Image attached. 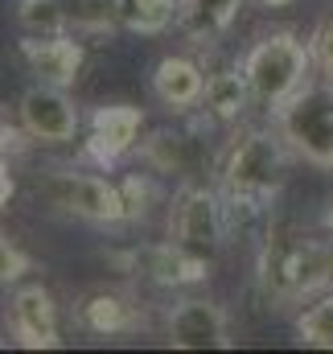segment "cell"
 <instances>
[{
    "label": "cell",
    "mask_w": 333,
    "mask_h": 354,
    "mask_svg": "<svg viewBox=\"0 0 333 354\" xmlns=\"http://www.w3.org/2000/svg\"><path fill=\"white\" fill-rule=\"evenodd\" d=\"M288 157L292 149L284 145V136L276 128H251L243 132L227 157H222V194L239 206H263L267 198H276V189L288 177Z\"/></svg>",
    "instance_id": "obj_1"
},
{
    "label": "cell",
    "mask_w": 333,
    "mask_h": 354,
    "mask_svg": "<svg viewBox=\"0 0 333 354\" xmlns=\"http://www.w3.org/2000/svg\"><path fill=\"white\" fill-rule=\"evenodd\" d=\"M239 66L247 75L255 103L276 111L284 99H292L296 91L309 83V71L317 62H313V41H305L301 33L276 29V33H263L251 46Z\"/></svg>",
    "instance_id": "obj_2"
},
{
    "label": "cell",
    "mask_w": 333,
    "mask_h": 354,
    "mask_svg": "<svg viewBox=\"0 0 333 354\" xmlns=\"http://www.w3.org/2000/svg\"><path fill=\"white\" fill-rule=\"evenodd\" d=\"M276 132L296 161L313 169H333V87L305 83L292 99L276 107Z\"/></svg>",
    "instance_id": "obj_3"
},
{
    "label": "cell",
    "mask_w": 333,
    "mask_h": 354,
    "mask_svg": "<svg viewBox=\"0 0 333 354\" xmlns=\"http://www.w3.org/2000/svg\"><path fill=\"white\" fill-rule=\"evenodd\" d=\"M41 194L54 210L91 227H115L132 218L124 185L103 174H50L41 181Z\"/></svg>",
    "instance_id": "obj_4"
},
{
    "label": "cell",
    "mask_w": 333,
    "mask_h": 354,
    "mask_svg": "<svg viewBox=\"0 0 333 354\" xmlns=\"http://www.w3.org/2000/svg\"><path fill=\"white\" fill-rule=\"evenodd\" d=\"M169 239L177 248H185L189 256L214 260L218 248L227 243V210H222V198L210 185H185L177 194V202H173Z\"/></svg>",
    "instance_id": "obj_5"
},
{
    "label": "cell",
    "mask_w": 333,
    "mask_h": 354,
    "mask_svg": "<svg viewBox=\"0 0 333 354\" xmlns=\"http://www.w3.org/2000/svg\"><path fill=\"white\" fill-rule=\"evenodd\" d=\"M333 272V256L317 243L288 239V243H267L263 256V288L276 301H301L317 284H325Z\"/></svg>",
    "instance_id": "obj_6"
},
{
    "label": "cell",
    "mask_w": 333,
    "mask_h": 354,
    "mask_svg": "<svg viewBox=\"0 0 333 354\" xmlns=\"http://www.w3.org/2000/svg\"><path fill=\"white\" fill-rule=\"evenodd\" d=\"M17 120L21 132L37 145H70L79 136V107L66 95V87L54 83H33L17 99Z\"/></svg>",
    "instance_id": "obj_7"
},
{
    "label": "cell",
    "mask_w": 333,
    "mask_h": 354,
    "mask_svg": "<svg viewBox=\"0 0 333 354\" xmlns=\"http://www.w3.org/2000/svg\"><path fill=\"white\" fill-rule=\"evenodd\" d=\"M165 338L173 351H227L231 346V317L218 301L185 297L169 313Z\"/></svg>",
    "instance_id": "obj_8"
},
{
    "label": "cell",
    "mask_w": 333,
    "mask_h": 354,
    "mask_svg": "<svg viewBox=\"0 0 333 354\" xmlns=\"http://www.w3.org/2000/svg\"><path fill=\"white\" fill-rule=\"evenodd\" d=\"M8 330L25 351H58L62 346V317L58 301L41 284H21L8 297Z\"/></svg>",
    "instance_id": "obj_9"
},
{
    "label": "cell",
    "mask_w": 333,
    "mask_h": 354,
    "mask_svg": "<svg viewBox=\"0 0 333 354\" xmlns=\"http://www.w3.org/2000/svg\"><path fill=\"white\" fill-rule=\"evenodd\" d=\"M140 128H144V111L132 103H107L91 115V132H86V157L103 169L120 165L136 145H140Z\"/></svg>",
    "instance_id": "obj_10"
},
{
    "label": "cell",
    "mask_w": 333,
    "mask_h": 354,
    "mask_svg": "<svg viewBox=\"0 0 333 354\" xmlns=\"http://www.w3.org/2000/svg\"><path fill=\"white\" fill-rule=\"evenodd\" d=\"M21 58H25V66H29V75L37 83H54V87L70 91L83 75L86 50L70 33H50V37H25Z\"/></svg>",
    "instance_id": "obj_11"
},
{
    "label": "cell",
    "mask_w": 333,
    "mask_h": 354,
    "mask_svg": "<svg viewBox=\"0 0 333 354\" xmlns=\"http://www.w3.org/2000/svg\"><path fill=\"white\" fill-rule=\"evenodd\" d=\"M206 71L193 62V58H185V54H165L157 66H153V95H157V103L169 107V111H193V107H202V99H206Z\"/></svg>",
    "instance_id": "obj_12"
},
{
    "label": "cell",
    "mask_w": 333,
    "mask_h": 354,
    "mask_svg": "<svg viewBox=\"0 0 333 354\" xmlns=\"http://www.w3.org/2000/svg\"><path fill=\"white\" fill-rule=\"evenodd\" d=\"M75 322L83 326L86 334H95V338H115V334H132L140 326V313H136V305L128 297L99 288V292H86L79 301Z\"/></svg>",
    "instance_id": "obj_13"
},
{
    "label": "cell",
    "mask_w": 333,
    "mask_h": 354,
    "mask_svg": "<svg viewBox=\"0 0 333 354\" xmlns=\"http://www.w3.org/2000/svg\"><path fill=\"white\" fill-rule=\"evenodd\" d=\"M136 268H140L149 280L165 284V288H185V284H198V280H206V276H210V260L189 256V252H185V248H177L173 239L161 243V248L140 252V256H136Z\"/></svg>",
    "instance_id": "obj_14"
},
{
    "label": "cell",
    "mask_w": 333,
    "mask_h": 354,
    "mask_svg": "<svg viewBox=\"0 0 333 354\" xmlns=\"http://www.w3.org/2000/svg\"><path fill=\"white\" fill-rule=\"evenodd\" d=\"M251 103H255V95H251V83H247V75H243V66H222V71H214L206 79L202 107H206V115L214 124H239Z\"/></svg>",
    "instance_id": "obj_15"
},
{
    "label": "cell",
    "mask_w": 333,
    "mask_h": 354,
    "mask_svg": "<svg viewBox=\"0 0 333 354\" xmlns=\"http://www.w3.org/2000/svg\"><path fill=\"white\" fill-rule=\"evenodd\" d=\"M177 4H181L177 25L185 29V37H193L202 46L227 37L239 21V8H243V0H177Z\"/></svg>",
    "instance_id": "obj_16"
},
{
    "label": "cell",
    "mask_w": 333,
    "mask_h": 354,
    "mask_svg": "<svg viewBox=\"0 0 333 354\" xmlns=\"http://www.w3.org/2000/svg\"><path fill=\"white\" fill-rule=\"evenodd\" d=\"M177 12H181L177 0H111L115 25L128 29V33H144V37L165 33L169 25L177 21Z\"/></svg>",
    "instance_id": "obj_17"
},
{
    "label": "cell",
    "mask_w": 333,
    "mask_h": 354,
    "mask_svg": "<svg viewBox=\"0 0 333 354\" xmlns=\"http://www.w3.org/2000/svg\"><path fill=\"white\" fill-rule=\"evenodd\" d=\"M17 25L25 29V37L70 33V8L62 0H21L17 4Z\"/></svg>",
    "instance_id": "obj_18"
},
{
    "label": "cell",
    "mask_w": 333,
    "mask_h": 354,
    "mask_svg": "<svg viewBox=\"0 0 333 354\" xmlns=\"http://www.w3.org/2000/svg\"><path fill=\"white\" fill-rule=\"evenodd\" d=\"M296 342L313 346V351H333V292L313 301L301 317H296Z\"/></svg>",
    "instance_id": "obj_19"
},
{
    "label": "cell",
    "mask_w": 333,
    "mask_h": 354,
    "mask_svg": "<svg viewBox=\"0 0 333 354\" xmlns=\"http://www.w3.org/2000/svg\"><path fill=\"white\" fill-rule=\"evenodd\" d=\"M313 62H317V71H321V79L333 87V12H325L321 21H317V29H313Z\"/></svg>",
    "instance_id": "obj_20"
},
{
    "label": "cell",
    "mask_w": 333,
    "mask_h": 354,
    "mask_svg": "<svg viewBox=\"0 0 333 354\" xmlns=\"http://www.w3.org/2000/svg\"><path fill=\"white\" fill-rule=\"evenodd\" d=\"M29 272H33V256L21 252L12 239L0 235V284H17V280L29 276Z\"/></svg>",
    "instance_id": "obj_21"
},
{
    "label": "cell",
    "mask_w": 333,
    "mask_h": 354,
    "mask_svg": "<svg viewBox=\"0 0 333 354\" xmlns=\"http://www.w3.org/2000/svg\"><path fill=\"white\" fill-rule=\"evenodd\" d=\"M8 198H12V169H8L4 157H0V210L8 206Z\"/></svg>",
    "instance_id": "obj_22"
},
{
    "label": "cell",
    "mask_w": 333,
    "mask_h": 354,
    "mask_svg": "<svg viewBox=\"0 0 333 354\" xmlns=\"http://www.w3.org/2000/svg\"><path fill=\"white\" fill-rule=\"evenodd\" d=\"M8 145H12V128H4V124H0V157L8 153Z\"/></svg>",
    "instance_id": "obj_23"
},
{
    "label": "cell",
    "mask_w": 333,
    "mask_h": 354,
    "mask_svg": "<svg viewBox=\"0 0 333 354\" xmlns=\"http://www.w3.org/2000/svg\"><path fill=\"white\" fill-rule=\"evenodd\" d=\"M321 227H325V231H330V235H333V202H330V206H325V214H321Z\"/></svg>",
    "instance_id": "obj_24"
},
{
    "label": "cell",
    "mask_w": 333,
    "mask_h": 354,
    "mask_svg": "<svg viewBox=\"0 0 333 354\" xmlns=\"http://www.w3.org/2000/svg\"><path fill=\"white\" fill-rule=\"evenodd\" d=\"M259 4H267V8H284V4H292V0H259Z\"/></svg>",
    "instance_id": "obj_25"
},
{
    "label": "cell",
    "mask_w": 333,
    "mask_h": 354,
    "mask_svg": "<svg viewBox=\"0 0 333 354\" xmlns=\"http://www.w3.org/2000/svg\"><path fill=\"white\" fill-rule=\"evenodd\" d=\"M0 351H4V338H0Z\"/></svg>",
    "instance_id": "obj_26"
}]
</instances>
